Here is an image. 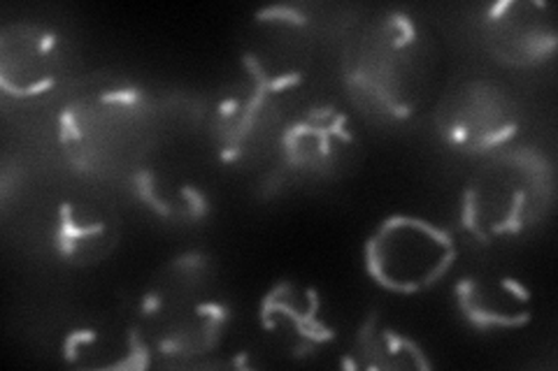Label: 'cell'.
Here are the masks:
<instances>
[{"instance_id": "8", "label": "cell", "mask_w": 558, "mask_h": 371, "mask_svg": "<svg viewBox=\"0 0 558 371\" xmlns=\"http://www.w3.org/2000/svg\"><path fill=\"white\" fill-rule=\"evenodd\" d=\"M482 26L488 51L505 63L535 65L556 49V22L547 3H498L486 10Z\"/></svg>"}, {"instance_id": "2", "label": "cell", "mask_w": 558, "mask_h": 371, "mask_svg": "<svg viewBox=\"0 0 558 371\" xmlns=\"http://www.w3.org/2000/svg\"><path fill=\"white\" fill-rule=\"evenodd\" d=\"M156 139L151 100L135 86H98L61 114V145L77 170L133 176Z\"/></svg>"}, {"instance_id": "6", "label": "cell", "mask_w": 558, "mask_h": 371, "mask_svg": "<svg viewBox=\"0 0 558 371\" xmlns=\"http://www.w3.org/2000/svg\"><path fill=\"white\" fill-rule=\"evenodd\" d=\"M521 110L508 88L492 79H465L442 96L435 123L447 145L468 153L508 147Z\"/></svg>"}, {"instance_id": "12", "label": "cell", "mask_w": 558, "mask_h": 371, "mask_svg": "<svg viewBox=\"0 0 558 371\" xmlns=\"http://www.w3.org/2000/svg\"><path fill=\"white\" fill-rule=\"evenodd\" d=\"M295 288L291 284H279L270 295H266L264 307H260V321L266 330H272L279 323H289L291 334L299 339V350H310L328 339H333V330L322 325L317 318L319 313V297L310 288V297L305 309H295Z\"/></svg>"}, {"instance_id": "10", "label": "cell", "mask_w": 558, "mask_h": 371, "mask_svg": "<svg viewBox=\"0 0 558 371\" xmlns=\"http://www.w3.org/2000/svg\"><path fill=\"white\" fill-rule=\"evenodd\" d=\"M121 235V221L110 202L96 198L65 200L59 209L57 249L75 264H92L108 258Z\"/></svg>"}, {"instance_id": "3", "label": "cell", "mask_w": 558, "mask_h": 371, "mask_svg": "<svg viewBox=\"0 0 558 371\" xmlns=\"http://www.w3.org/2000/svg\"><path fill=\"white\" fill-rule=\"evenodd\" d=\"M554 198V172L543 153L502 147L463 190V227L480 242L521 235L543 221Z\"/></svg>"}, {"instance_id": "4", "label": "cell", "mask_w": 558, "mask_h": 371, "mask_svg": "<svg viewBox=\"0 0 558 371\" xmlns=\"http://www.w3.org/2000/svg\"><path fill=\"white\" fill-rule=\"evenodd\" d=\"M207 258L189 253L143 299V337L149 353L166 360L196 358L213 350L229 323V307L209 297Z\"/></svg>"}, {"instance_id": "5", "label": "cell", "mask_w": 558, "mask_h": 371, "mask_svg": "<svg viewBox=\"0 0 558 371\" xmlns=\"http://www.w3.org/2000/svg\"><path fill=\"white\" fill-rule=\"evenodd\" d=\"M457 242L447 230L414 217H391L365 244V268L393 293H422L451 270Z\"/></svg>"}, {"instance_id": "13", "label": "cell", "mask_w": 558, "mask_h": 371, "mask_svg": "<svg viewBox=\"0 0 558 371\" xmlns=\"http://www.w3.org/2000/svg\"><path fill=\"white\" fill-rule=\"evenodd\" d=\"M137 196L166 219L196 221L207 214V200L191 186H170L149 170H140L135 176Z\"/></svg>"}, {"instance_id": "7", "label": "cell", "mask_w": 558, "mask_h": 371, "mask_svg": "<svg viewBox=\"0 0 558 371\" xmlns=\"http://www.w3.org/2000/svg\"><path fill=\"white\" fill-rule=\"evenodd\" d=\"M63 38L40 24H8L0 30V84L14 98H38L65 70Z\"/></svg>"}, {"instance_id": "1", "label": "cell", "mask_w": 558, "mask_h": 371, "mask_svg": "<svg viewBox=\"0 0 558 371\" xmlns=\"http://www.w3.org/2000/svg\"><path fill=\"white\" fill-rule=\"evenodd\" d=\"M438 67L430 33L405 12L363 24L344 49V82L365 112L410 119L426 98Z\"/></svg>"}, {"instance_id": "9", "label": "cell", "mask_w": 558, "mask_h": 371, "mask_svg": "<svg viewBox=\"0 0 558 371\" xmlns=\"http://www.w3.org/2000/svg\"><path fill=\"white\" fill-rule=\"evenodd\" d=\"M356 137L347 131V119L336 110H314L287 128L282 151L295 170L336 174L352 161Z\"/></svg>"}, {"instance_id": "11", "label": "cell", "mask_w": 558, "mask_h": 371, "mask_svg": "<svg viewBox=\"0 0 558 371\" xmlns=\"http://www.w3.org/2000/svg\"><path fill=\"white\" fill-rule=\"evenodd\" d=\"M457 297L461 313L477 330L519 327L531 318V293L512 276H465Z\"/></svg>"}, {"instance_id": "14", "label": "cell", "mask_w": 558, "mask_h": 371, "mask_svg": "<svg viewBox=\"0 0 558 371\" xmlns=\"http://www.w3.org/2000/svg\"><path fill=\"white\" fill-rule=\"evenodd\" d=\"M377 318L373 316L359 334V356H363L365 367H379V369H403V367H418L426 369L430 362L424 358L422 348L412 339L400 337L393 330H375Z\"/></svg>"}]
</instances>
